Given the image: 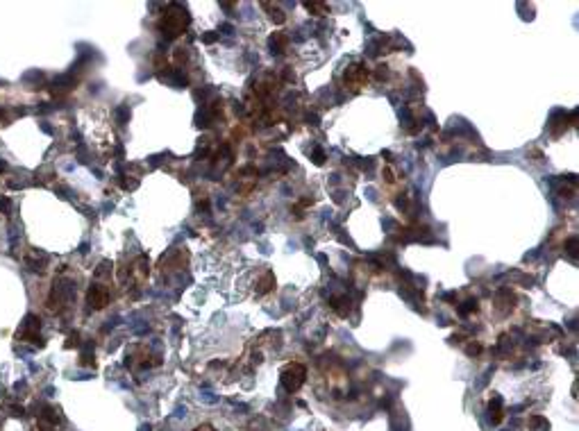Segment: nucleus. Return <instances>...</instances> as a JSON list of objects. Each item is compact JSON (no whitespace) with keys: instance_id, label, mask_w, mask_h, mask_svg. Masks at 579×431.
<instances>
[{"instance_id":"nucleus-1","label":"nucleus","mask_w":579,"mask_h":431,"mask_svg":"<svg viewBox=\"0 0 579 431\" xmlns=\"http://www.w3.org/2000/svg\"><path fill=\"white\" fill-rule=\"evenodd\" d=\"M186 23H189V16L180 5H171L169 10L164 12L162 21H159V30L166 36V39H175L184 32Z\"/></svg>"},{"instance_id":"nucleus-2","label":"nucleus","mask_w":579,"mask_h":431,"mask_svg":"<svg viewBox=\"0 0 579 431\" xmlns=\"http://www.w3.org/2000/svg\"><path fill=\"white\" fill-rule=\"evenodd\" d=\"M307 379V368L302 363H288L280 372V382L288 393H298Z\"/></svg>"},{"instance_id":"nucleus-3","label":"nucleus","mask_w":579,"mask_h":431,"mask_svg":"<svg viewBox=\"0 0 579 431\" xmlns=\"http://www.w3.org/2000/svg\"><path fill=\"white\" fill-rule=\"evenodd\" d=\"M368 77H371V73L364 66V64H354V66L345 69V84L350 86V89H361V86L368 84Z\"/></svg>"},{"instance_id":"nucleus-4","label":"nucleus","mask_w":579,"mask_h":431,"mask_svg":"<svg viewBox=\"0 0 579 431\" xmlns=\"http://www.w3.org/2000/svg\"><path fill=\"white\" fill-rule=\"evenodd\" d=\"M86 302L91 304V309H105L110 304V291L100 286V284H93L89 293H86Z\"/></svg>"},{"instance_id":"nucleus-5","label":"nucleus","mask_w":579,"mask_h":431,"mask_svg":"<svg viewBox=\"0 0 579 431\" xmlns=\"http://www.w3.org/2000/svg\"><path fill=\"white\" fill-rule=\"evenodd\" d=\"M262 7H264V10H269V12H271V14H269V16H271V21H273V23H278V25H282V23H284V21H286V16H284V12H282V10H280V7H278V5H271V3H264Z\"/></svg>"},{"instance_id":"nucleus-6","label":"nucleus","mask_w":579,"mask_h":431,"mask_svg":"<svg viewBox=\"0 0 579 431\" xmlns=\"http://www.w3.org/2000/svg\"><path fill=\"white\" fill-rule=\"evenodd\" d=\"M307 12H311L314 16H325V14H330V7L325 3H305Z\"/></svg>"},{"instance_id":"nucleus-7","label":"nucleus","mask_w":579,"mask_h":431,"mask_svg":"<svg viewBox=\"0 0 579 431\" xmlns=\"http://www.w3.org/2000/svg\"><path fill=\"white\" fill-rule=\"evenodd\" d=\"M275 286V277H273V273H266L264 275V280L259 282V288H257V293L259 295H264V293H269V291Z\"/></svg>"},{"instance_id":"nucleus-8","label":"nucleus","mask_w":579,"mask_h":431,"mask_svg":"<svg viewBox=\"0 0 579 431\" xmlns=\"http://www.w3.org/2000/svg\"><path fill=\"white\" fill-rule=\"evenodd\" d=\"M286 41H288L286 36L278 32V34H275L273 39H271V46H273V48H284V46H286Z\"/></svg>"},{"instance_id":"nucleus-9","label":"nucleus","mask_w":579,"mask_h":431,"mask_svg":"<svg viewBox=\"0 0 579 431\" xmlns=\"http://www.w3.org/2000/svg\"><path fill=\"white\" fill-rule=\"evenodd\" d=\"M193 431H216L214 427H209V425H200V427H195Z\"/></svg>"}]
</instances>
